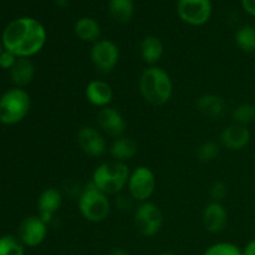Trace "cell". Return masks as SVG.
Listing matches in <instances>:
<instances>
[{
	"label": "cell",
	"mask_w": 255,
	"mask_h": 255,
	"mask_svg": "<svg viewBox=\"0 0 255 255\" xmlns=\"http://www.w3.org/2000/svg\"><path fill=\"white\" fill-rule=\"evenodd\" d=\"M86 100L97 109H104L111 105L114 99V90L109 82L104 80H92L85 89Z\"/></svg>",
	"instance_id": "obj_16"
},
{
	"label": "cell",
	"mask_w": 255,
	"mask_h": 255,
	"mask_svg": "<svg viewBox=\"0 0 255 255\" xmlns=\"http://www.w3.org/2000/svg\"><path fill=\"white\" fill-rule=\"evenodd\" d=\"M2 51H4V49H2V46H1V45H0V55L2 54Z\"/></svg>",
	"instance_id": "obj_35"
},
{
	"label": "cell",
	"mask_w": 255,
	"mask_h": 255,
	"mask_svg": "<svg viewBox=\"0 0 255 255\" xmlns=\"http://www.w3.org/2000/svg\"><path fill=\"white\" fill-rule=\"evenodd\" d=\"M19 239L24 247L36 248L47 236V224L39 216L25 218L19 226Z\"/></svg>",
	"instance_id": "obj_11"
},
{
	"label": "cell",
	"mask_w": 255,
	"mask_h": 255,
	"mask_svg": "<svg viewBox=\"0 0 255 255\" xmlns=\"http://www.w3.org/2000/svg\"><path fill=\"white\" fill-rule=\"evenodd\" d=\"M90 57L94 66L102 74L114 71L120 61V49L116 42L109 39H100L92 44Z\"/></svg>",
	"instance_id": "obj_8"
},
{
	"label": "cell",
	"mask_w": 255,
	"mask_h": 255,
	"mask_svg": "<svg viewBox=\"0 0 255 255\" xmlns=\"http://www.w3.org/2000/svg\"><path fill=\"white\" fill-rule=\"evenodd\" d=\"M137 152H138V146H137L136 142L132 138L125 136L115 138L110 146V154L114 158V161L121 162V163H126V162L134 158Z\"/></svg>",
	"instance_id": "obj_19"
},
{
	"label": "cell",
	"mask_w": 255,
	"mask_h": 255,
	"mask_svg": "<svg viewBox=\"0 0 255 255\" xmlns=\"http://www.w3.org/2000/svg\"><path fill=\"white\" fill-rule=\"evenodd\" d=\"M213 6L211 0H178L177 12L182 21L192 26H202L211 19Z\"/></svg>",
	"instance_id": "obj_9"
},
{
	"label": "cell",
	"mask_w": 255,
	"mask_h": 255,
	"mask_svg": "<svg viewBox=\"0 0 255 255\" xmlns=\"http://www.w3.org/2000/svg\"><path fill=\"white\" fill-rule=\"evenodd\" d=\"M17 59H19V57H17L16 55H14L12 52L7 51V50L4 49L2 54L0 55V67L10 70L12 66H14V64L16 62Z\"/></svg>",
	"instance_id": "obj_29"
},
{
	"label": "cell",
	"mask_w": 255,
	"mask_h": 255,
	"mask_svg": "<svg viewBox=\"0 0 255 255\" xmlns=\"http://www.w3.org/2000/svg\"><path fill=\"white\" fill-rule=\"evenodd\" d=\"M243 255H255V238L244 247Z\"/></svg>",
	"instance_id": "obj_31"
},
{
	"label": "cell",
	"mask_w": 255,
	"mask_h": 255,
	"mask_svg": "<svg viewBox=\"0 0 255 255\" xmlns=\"http://www.w3.org/2000/svg\"><path fill=\"white\" fill-rule=\"evenodd\" d=\"M0 255H25L24 244L19 238L4 236L0 238Z\"/></svg>",
	"instance_id": "obj_25"
},
{
	"label": "cell",
	"mask_w": 255,
	"mask_h": 255,
	"mask_svg": "<svg viewBox=\"0 0 255 255\" xmlns=\"http://www.w3.org/2000/svg\"><path fill=\"white\" fill-rule=\"evenodd\" d=\"M134 226L141 236L151 238L159 233L163 226V213L157 204L152 202L139 203L134 211Z\"/></svg>",
	"instance_id": "obj_6"
},
{
	"label": "cell",
	"mask_w": 255,
	"mask_h": 255,
	"mask_svg": "<svg viewBox=\"0 0 255 255\" xmlns=\"http://www.w3.org/2000/svg\"><path fill=\"white\" fill-rule=\"evenodd\" d=\"M109 12L115 21L126 24L131 21L134 14L133 0H110Z\"/></svg>",
	"instance_id": "obj_22"
},
{
	"label": "cell",
	"mask_w": 255,
	"mask_h": 255,
	"mask_svg": "<svg viewBox=\"0 0 255 255\" xmlns=\"http://www.w3.org/2000/svg\"><path fill=\"white\" fill-rule=\"evenodd\" d=\"M138 89L142 97L148 104L162 106L167 104L173 95V82L164 69L159 66H148L139 76Z\"/></svg>",
	"instance_id": "obj_2"
},
{
	"label": "cell",
	"mask_w": 255,
	"mask_h": 255,
	"mask_svg": "<svg viewBox=\"0 0 255 255\" xmlns=\"http://www.w3.org/2000/svg\"><path fill=\"white\" fill-rule=\"evenodd\" d=\"M107 255H128V253L122 248H114Z\"/></svg>",
	"instance_id": "obj_32"
},
{
	"label": "cell",
	"mask_w": 255,
	"mask_h": 255,
	"mask_svg": "<svg viewBox=\"0 0 255 255\" xmlns=\"http://www.w3.org/2000/svg\"><path fill=\"white\" fill-rule=\"evenodd\" d=\"M54 1H55V4L57 5V6H60V7H66L67 5H69L70 0H54Z\"/></svg>",
	"instance_id": "obj_33"
},
{
	"label": "cell",
	"mask_w": 255,
	"mask_h": 255,
	"mask_svg": "<svg viewBox=\"0 0 255 255\" xmlns=\"http://www.w3.org/2000/svg\"><path fill=\"white\" fill-rule=\"evenodd\" d=\"M219 152H221V147L218 143L213 141H207L202 143L197 149V157L201 162L208 163V162L214 161L218 157Z\"/></svg>",
	"instance_id": "obj_27"
},
{
	"label": "cell",
	"mask_w": 255,
	"mask_h": 255,
	"mask_svg": "<svg viewBox=\"0 0 255 255\" xmlns=\"http://www.w3.org/2000/svg\"><path fill=\"white\" fill-rule=\"evenodd\" d=\"M252 138V133L247 126L234 124L226 127L221 133V143L229 151H241L246 148Z\"/></svg>",
	"instance_id": "obj_14"
},
{
	"label": "cell",
	"mask_w": 255,
	"mask_h": 255,
	"mask_svg": "<svg viewBox=\"0 0 255 255\" xmlns=\"http://www.w3.org/2000/svg\"><path fill=\"white\" fill-rule=\"evenodd\" d=\"M74 31L75 35L81 41L90 42V44H95L96 41H99L100 36H101V26H100V24L94 17L89 16H84L77 20L75 22Z\"/></svg>",
	"instance_id": "obj_21"
},
{
	"label": "cell",
	"mask_w": 255,
	"mask_h": 255,
	"mask_svg": "<svg viewBox=\"0 0 255 255\" xmlns=\"http://www.w3.org/2000/svg\"><path fill=\"white\" fill-rule=\"evenodd\" d=\"M77 207L80 214L91 223L104 222L111 212L109 196L96 188L91 182L86 184L80 193Z\"/></svg>",
	"instance_id": "obj_4"
},
{
	"label": "cell",
	"mask_w": 255,
	"mask_h": 255,
	"mask_svg": "<svg viewBox=\"0 0 255 255\" xmlns=\"http://www.w3.org/2000/svg\"><path fill=\"white\" fill-rule=\"evenodd\" d=\"M129 171L126 163L117 161L104 162L95 168L91 183L107 196L119 194L128 184Z\"/></svg>",
	"instance_id": "obj_3"
},
{
	"label": "cell",
	"mask_w": 255,
	"mask_h": 255,
	"mask_svg": "<svg viewBox=\"0 0 255 255\" xmlns=\"http://www.w3.org/2000/svg\"><path fill=\"white\" fill-rule=\"evenodd\" d=\"M197 110L208 119L219 120L226 112V102L218 95L206 94L197 100Z\"/></svg>",
	"instance_id": "obj_18"
},
{
	"label": "cell",
	"mask_w": 255,
	"mask_h": 255,
	"mask_svg": "<svg viewBox=\"0 0 255 255\" xmlns=\"http://www.w3.org/2000/svg\"><path fill=\"white\" fill-rule=\"evenodd\" d=\"M77 144L86 156L92 158L102 157L107 151V142L104 134L91 126H84L79 129Z\"/></svg>",
	"instance_id": "obj_10"
},
{
	"label": "cell",
	"mask_w": 255,
	"mask_h": 255,
	"mask_svg": "<svg viewBox=\"0 0 255 255\" xmlns=\"http://www.w3.org/2000/svg\"><path fill=\"white\" fill-rule=\"evenodd\" d=\"M46 29L39 20L24 16L12 20L2 31V46L17 57H31L46 44Z\"/></svg>",
	"instance_id": "obj_1"
},
{
	"label": "cell",
	"mask_w": 255,
	"mask_h": 255,
	"mask_svg": "<svg viewBox=\"0 0 255 255\" xmlns=\"http://www.w3.org/2000/svg\"><path fill=\"white\" fill-rule=\"evenodd\" d=\"M203 226L209 233L218 234L226 229L228 224V213L221 202H211L207 204L202 214Z\"/></svg>",
	"instance_id": "obj_13"
},
{
	"label": "cell",
	"mask_w": 255,
	"mask_h": 255,
	"mask_svg": "<svg viewBox=\"0 0 255 255\" xmlns=\"http://www.w3.org/2000/svg\"><path fill=\"white\" fill-rule=\"evenodd\" d=\"M31 100L30 95L20 87L7 90L0 97V122L4 125H15L29 114Z\"/></svg>",
	"instance_id": "obj_5"
},
{
	"label": "cell",
	"mask_w": 255,
	"mask_h": 255,
	"mask_svg": "<svg viewBox=\"0 0 255 255\" xmlns=\"http://www.w3.org/2000/svg\"><path fill=\"white\" fill-rule=\"evenodd\" d=\"M236 44L246 54L255 55V26L246 25L236 32Z\"/></svg>",
	"instance_id": "obj_23"
},
{
	"label": "cell",
	"mask_w": 255,
	"mask_h": 255,
	"mask_svg": "<svg viewBox=\"0 0 255 255\" xmlns=\"http://www.w3.org/2000/svg\"><path fill=\"white\" fill-rule=\"evenodd\" d=\"M156 186L157 181L153 171L147 166H138L129 174L127 188L132 199L143 203L148 202V199L153 196Z\"/></svg>",
	"instance_id": "obj_7"
},
{
	"label": "cell",
	"mask_w": 255,
	"mask_h": 255,
	"mask_svg": "<svg viewBox=\"0 0 255 255\" xmlns=\"http://www.w3.org/2000/svg\"><path fill=\"white\" fill-rule=\"evenodd\" d=\"M203 255H243V251L229 242H218L204 251Z\"/></svg>",
	"instance_id": "obj_26"
},
{
	"label": "cell",
	"mask_w": 255,
	"mask_h": 255,
	"mask_svg": "<svg viewBox=\"0 0 255 255\" xmlns=\"http://www.w3.org/2000/svg\"><path fill=\"white\" fill-rule=\"evenodd\" d=\"M62 204V194L55 187L44 189L37 199V211L39 217L45 222L50 223L54 218L55 213L60 209Z\"/></svg>",
	"instance_id": "obj_15"
},
{
	"label": "cell",
	"mask_w": 255,
	"mask_h": 255,
	"mask_svg": "<svg viewBox=\"0 0 255 255\" xmlns=\"http://www.w3.org/2000/svg\"><path fill=\"white\" fill-rule=\"evenodd\" d=\"M35 66L29 57H19L10 69V77L15 86L24 89L34 79Z\"/></svg>",
	"instance_id": "obj_20"
},
{
	"label": "cell",
	"mask_w": 255,
	"mask_h": 255,
	"mask_svg": "<svg viewBox=\"0 0 255 255\" xmlns=\"http://www.w3.org/2000/svg\"><path fill=\"white\" fill-rule=\"evenodd\" d=\"M164 46L161 39L153 35L143 37L139 44V56L142 61L147 64L148 66H157L163 56Z\"/></svg>",
	"instance_id": "obj_17"
},
{
	"label": "cell",
	"mask_w": 255,
	"mask_h": 255,
	"mask_svg": "<svg viewBox=\"0 0 255 255\" xmlns=\"http://www.w3.org/2000/svg\"><path fill=\"white\" fill-rule=\"evenodd\" d=\"M96 121L101 131L106 133L107 136L112 137V138L122 137L125 131H126L127 122L125 120L124 115L119 110L114 109L111 106L100 109L99 112H97Z\"/></svg>",
	"instance_id": "obj_12"
},
{
	"label": "cell",
	"mask_w": 255,
	"mask_h": 255,
	"mask_svg": "<svg viewBox=\"0 0 255 255\" xmlns=\"http://www.w3.org/2000/svg\"><path fill=\"white\" fill-rule=\"evenodd\" d=\"M209 194L212 197V202H221L224 199L227 194V186L224 182H216L213 183V186L211 187V191Z\"/></svg>",
	"instance_id": "obj_28"
},
{
	"label": "cell",
	"mask_w": 255,
	"mask_h": 255,
	"mask_svg": "<svg viewBox=\"0 0 255 255\" xmlns=\"http://www.w3.org/2000/svg\"><path fill=\"white\" fill-rule=\"evenodd\" d=\"M234 122L242 126H248L255 121V105L251 102H243L233 110Z\"/></svg>",
	"instance_id": "obj_24"
},
{
	"label": "cell",
	"mask_w": 255,
	"mask_h": 255,
	"mask_svg": "<svg viewBox=\"0 0 255 255\" xmlns=\"http://www.w3.org/2000/svg\"><path fill=\"white\" fill-rule=\"evenodd\" d=\"M242 6L247 14L255 17V0H242Z\"/></svg>",
	"instance_id": "obj_30"
},
{
	"label": "cell",
	"mask_w": 255,
	"mask_h": 255,
	"mask_svg": "<svg viewBox=\"0 0 255 255\" xmlns=\"http://www.w3.org/2000/svg\"><path fill=\"white\" fill-rule=\"evenodd\" d=\"M158 255H176V254H173V253H161Z\"/></svg>",
	"instance_id": "obj_34"
}]
</instances>
